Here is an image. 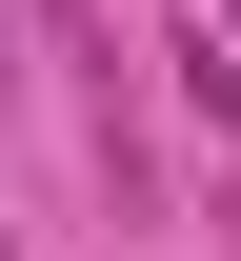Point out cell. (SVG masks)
<instances>
[{
  "label": "cell",
  "instance_id": "obj_1",
  "mask_svg": "<svg viewBox=\"0 0 241 261\" xmlns=\"http://www.w3.org/2000/svg\"><path fill=\"white\" fill-rule=\"evenodd\" d=\"M221 221H241V201H221Z\"/></svg>",
  "mask_w": 241,
  "mask_h": 261
},
{
  "label": "cell",
  "instance_id": "obj_2",
  "mask_svg": "<svg viewBox=\"0 0 241 261\" xmlns=\"http://www.w3.org/2000/svg\"><path fill=\"white\" fill-rule=\"evenodd\" d=\"M0 261H20V241H0Z\"/></svg>",
  "mask_w": 241,
  "mask_h": 261
}]
</instances>
